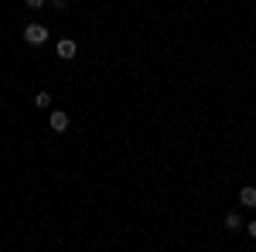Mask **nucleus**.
<instances>
[{"mask_svg": "<svg viewBox=\"0 0 256 252\" xmlns=\"http://www.w3.org/2000/svg\"><path fill=\"white\" fill-rule=\"evenodd\" d=\"M52 130H55V133H65V130H68V116H65V113H52Z\"/></svg>", "mask_w": 256, "mask_h": 252, "instance_id": "3", "label": "nucleus"}, {"mask_svg": "<svg viewBox=\"0 0 256 252\" xmlns=\"http://www.w3.org/2000/svg\"><path fill=\"white\" fill-rule=\"evenodd\" d=\"M44 3H48V0H28V7H34V10H38V7H44Z\"/></svg>", "mask_w": 256, "mask_h": 252, "instance_id": "7", "label": "nucleus"}, {"mask_svg": "<svg viewBox=\"0 0 256 252\" xmlns=\"http://www.w3.org/2000/svg\"><path fill=\"white\" fill-rule=\"evenodd\" d=\"M24 41H28V44H44V41H48V27H44V24H28V27H24Z\"/></svg>", "mask_w": 256, "mask_h": 252, "instance_id": "1", "label": "nucleus"}, {"mask_svg": "<svg viewBox=\"0 0 256 252\" xmlns=\"http://www.w3.org/2000/svg\"><path fill=\"white\" fill-rule=\"evenodd\" d=\"M55 51H58V58H65V61H68V58H76V55H79V44H76L72 38H62Z\"/></svg>", "mask_w": 256, "mask_h": 252, "instance_id": "2", "label": "nucleus"}, {"mask_svg": "<svg viewBox=\"0 0 256 252\" xmlns=\"http://www.w3.org/2000/svg\"><path fill=\"white\" fill-rule=\"evenodd\" d=\"M239 225H242V218H239L236 212H229V215H226V229H239Z\"/></svg>", "mask_w": 256, "mask_h": 252, "instance_id": "6", "label": "nucleus"}, {"mask_svg": "<svg viewBox=\"0 0 256 252\" xmlns=\"http://www.w3.org/2000/svg\"><path fill=\"white\" fill-rule=\"evenodd\" d=\"M250 235H256V218H253V222H250Z\"/></svg>", "mask_w": 256, "mask_h": 252, "instance_id": "8", "label": "nucleus"}, {"mask_svg": "<svg viewBox=\"0 0 256 252\" xmlns=\"http://www.w3.org/2000/svg\"><path fill=\"white\" fill-rule=\"evenodd\" d=\"M34 106H38V109H48V106H52V92H38V96H34Z\"/></svg>", "mask_w": 256, "mask_h": 252, "instance_id": "5", "label": "nucleus"}, {"mask_svg": "<svg viewBox=\"0 0 256 252\" xmlns=\"http://www.w3.org/2000/svg\"><path fill=\"white\" fill-rule=\"evenodd\" d=\"M239 201H242V205H250V208L256 205V188H253V184H246V188L239 191Z\"/></svg>", "mask_w": 256, "mask_h": 252, "instance_id": "4", "label": "nucleus"}]
</instances>
